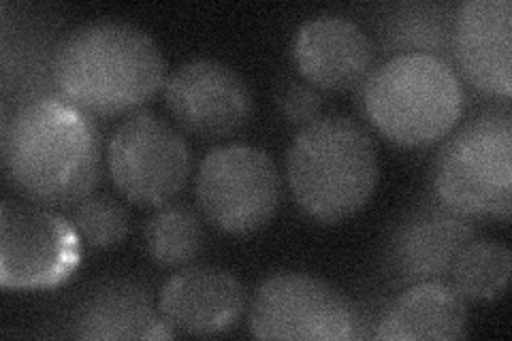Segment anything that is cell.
<instances>
[{
    "instance_id": "obj_19",
    "label": "cell",
    "mask_w": 512,
    "mask_h": 341,
    "mask_svg": "<svg viewBox=\"0 0 512 341\" xmlns=\"http://www.w3.org/2000/svg\"><path fill=\"white\" fill-rule=\"evenodd\" d=\"M451 28L453 15H446L440 7L406 5L391 15L384 37L389 47L402 54H429L446 60L444 52L451 54Z\"/></svg>"
},
{
    "instance_id": "obj_8",
    "label": "cell",
    "mask_w": 512,
    "mask_h": 341,
    "mask_svg": "<svg viewBox=\"0 0 512 341\" xmlns=\"http://www.w3.org/2000/svg\"><path fill=\"white\" fill-rule=\"evenodd\" d=\"M82 263V237L54 209L5 201L0 207V284L9 290L56 288Z\"/></svg>"
},
{
    "instance_id": "obj_21",
    "label": "cell",
    "mask_w": 512,
    "mask_h": 341,
    "mask_svg": "<svg viewBox=\"0 0 512 341\" xmlns=\"http://www.w3.org/2000/svg\"><path fill=\"white\" fill-rule=\"evenodd\" d=\"M278 105L286 122L308 126L323 116V96L308 81H291L278 96Z\"/></svg>"
},
{
    "instance_id": "obj_15",
    "label": "cell",
    "mask_w": 512,
    "mask_h": 341,
    "mask_svg": "<svg viewBox=\"0 0 512 341\" xmlns=\"http://www.w3.org/2000/svg\"><path fill=\"white\" fill-rule=\"evenodd\" d=\"M468 335V307L446 282L408 286L384 312L376 339L384 341H455Z\"/></svg>"
},
{
    "instance_id": "obj_16",
    "label": "cell",
    "mask_w": 512,
    "mask_h": 341,
    "mask_svg": "<svg viewBox=\"0 0 512 341\" xmlns=\"http://www.w3.org/2000/svg\"><path fill=\"white\" fill-rule=\"evenodd\" d=\"M84 339H169L175 331L154 312V303L135 284L118 282L92 295L75 320Z\"/></svg>"
},
{
    "instance_id": "obj_10",
    "label": "cell",
    "mask_w": 512,
    "mask_h": 341,
    "mask_svg": "<svg viewBox=\"0 0 512 341\" xmlns=\"http://www.w3.org/2000/svg\"><path fill=\"white\" fill-rule=\"evenodd\" d=\"M165 103L178 126L205 141L239 133L254 111L244 77L229 64L210 58L190 60L175 69L165 81Z\"/></svg>"
},
{
    "instance_id": "obj_18",
    "label": "cell",
    "mask_w": 512,
    "mask_h": 341,
    "mask_svg": "<svg viewBox=\"0 0 512 341\" xmlns=\"http://www.w3.org/2000/svg\"><path fill=\"white\" fill-rule=\"evenodd\" d=\"M512 254L498 241L472 239L453 265V288L463 299L495 301L508 290Z\"/></svg>"
},
{
    "instance_id": "obj_20",
    "label": "cell",
    "mask_w": 512,
    "mask_h": 341,
    "mask_svg": "<svg viewBox=\"0 0 512 341\" xmlns=\"http://www.w3.org/2000/svg\"><path fill=\"white\" fill-rule=\"evenodd\" d=\"M71 224L92 248H111L122 243L131 229L128 209L109 194H90L71 207Z\"/></svg>"
},
{
    "instance_id": "obj_3",
    "label": "cell",
    "mask_w": 512,
    "mask_h": 341,
    "mask_svg": "<svg viewBox=\"0 0 512 341\" xmlns=\"http://www.w3.org/2000/svg\"><path fill=\"white\" fill-rule=\"evenodd\" d=\"M286 177L303 216L320 224L344 222L376 192V143L357 120L320 116L293 139L286 154Z\"/></svg>"
},
{
    "instance_id": "obj_6",
    "label": "cell",
    "mask_w": 512,
    "mask_h": 341,
    "mask_svg": "<svg viewBox=\"0 0 512 341\" xmlns=\"http://www.w3.org/2000/svg\"><path fill=\"white\" fill-rule=\"evenodd\" d=\"M195 197L214 229L250 235L276 216L282 180L265 150L246 143L220 145L201 160Z\"/></svg>"
},
{
    "instance_id": "obj_4",
    "label": "cell",
    "mask_w": 512,
    "mask_h": 341,
    "mask_svg": "<svg viewBox=\"0 0 512 341\" xmlns=\"http://www.w3.org/2000/svg\"><path fill=\"white\" fill-rule=\"evenodd\" d=\"M466 94L453 64L429 54H397L363 86V109L399 148H427L457 126Z\"/></svg>"
},
{
    "instance_id": "obj_2",
    "label": "cell",
    "mask_w": 512,
    "mask_h": 341,
    "mask_svg": "<svg viewBox=\"0 0 512 341\" xmlns=\"http://www.w3.org/2000/svg\"><path fill=\"white\" fill-rule=\"evenodd\" d=\"M60 96L90 116H120L165 86L160 47L133 24L99 20L69 30L52 62Z\"/></svg>"
},
{
    "instance_id": "obj_9",
    "label": "cell",
    "mask_w": 512,
    "mask_h": 341,
    "mask_svg": "<svg viewBox=\"0 0 512 341\" xmlns=\"http://www.w3.org/2000/svg\"><path fill=\"white\" fill-rule=\"evenodd\" d=\"M250 333L259 339L346 341L355 335V314L342 292L310 273H276L250 305Z\"/></svg>"
},
{
    "instance_id": "obj_1",
    "label": "cell",
    "mask_w": 512,
    "mask_h": 341,
    "mask_svg": "<svg viewBox=\"0 0 512 341\" xmlns=\"http://www.w3.org/2000/svg\"><path fill=\"white\" fill-rule=\"evenodd\" d=\"M101 160L92 116L60 94L35 96L5 128V171L30 203L64 209L88 199L101 180Z\"/></svg>"
},
{
    "instance_id": "obj_17",
    "label": "cell",
    "mask_w": 512,
    "mask_h": 341,
    "mask_svg": "<svg viewBox=\"0 0 512 341\" xmlns=\"http://www.w3.org/2000/svg\"><path fill=\"white\" fill-rule=\"evenodd\" d=\"M203 239L199 216L184 205L158 207L143 226L148 256L160 267L192 263L203 250Z\"/></svg>"
},
{
    "instance_id": "obj_13",
    "label": "cell",
    "mask_w": 512,
    "mask_h": 341,
    "mask_svg": "<svg viewBox=\"0 0 512 341\" xmlns=\"http://www.w3.org/2000/svg\"><path fill=\"white\" fill-rule=\"evenodd\" d=\"M293 54L303 79L327 92H350L365 86L376 60L365 30L342 15H320L303 24Z\"/></svg>"
},
{
    "instance_id": "obj_12",
    "label": "cell",
    "mask_w": 512,
    "mask_h": 341,
    "mask_svg": "<svg viewBox=\"0 0 512 341\" xmlns=\"http://www.w3.org/2000/svg\"><path fill=\"white\" fill-rule=\"evenodd\" d=\"M451 56L468 84L489 96L512 92L510 0H468L453 13Z\"/></svg>"
},
{
    "instance_id": "obj_7",
    "label": "cell",
    "mask_w": 512,
    "mask_h": 341,
    "mask_svg": "<svg viewBox=\"0 0 512 341\" xmlns=\"http://www.w3.org/2000/svg\"><path fill=\"white\" fill-rule=\"evenodd\" d=\"M192 154L186 139L163 118L137 111L107 143V171L126 201L143 209L167 205L186 186Z\"/></svg>"
},
{
    "instance_id": "obj_14",
    "label": "cell",
    "mask_w": 512,
    "mask_h": 341,
    "mask_svg": "<svg viewBox=\"0 0 512 341\" xmlns=\"http://www.w3.org/2000/svg\"><path fill=\"white\" fill-rule=\"evenodd\" d=\"M246 290L231 271L188 267L160 288L158 312L173 331L186 335H220L242 318Z\"/></svg>"
},
{
    "instance_id": "obj_5",
    "label": "cell",
    "mask_w": 512,
    "mask_h": 341,
    "mask_svg": "<svg viewBox=\"0 0 512 341\" xmlns=\"http://www.w3.org/2000/svg\"><path fill=\"white\" fill-rule=\"evenodd\" d=\"M434 199L468 220L508 222L512 214V116L487 109L440 148L431 171Z\"/></svg>"
},
{
    "instance_id": "obj_11",
    "label": "cell",
    "mask_w": 512,
    "mask_h": 341,
    "mask_svg": "<svg viewBox=\"0 0 512 341\" xmlns=\"http://www.w3.org/2000/svg\"><path fill=\"white\" fill-rule=\"evenodd\" d=\"M472 239V220L431 199L408 209L393 226L384 265L399 284L442 282Z\"/></svg>"
}]
</instances>
